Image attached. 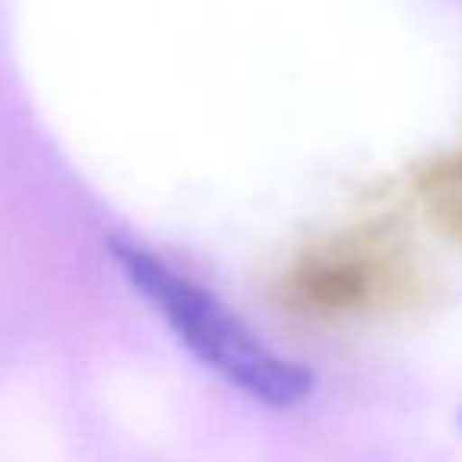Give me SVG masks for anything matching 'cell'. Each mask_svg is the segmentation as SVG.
<instances>
[{
    "label": "cell",
    "mask_w": 462,
    "mask_h": 462,
    "mask_svg": "<svg viewBox=\"0 0 462 462\" xmlns=\"http://www.w3.org/2000/svg\"><path fill=\"white\" fill-rule=\"evenodd\" d=\"M105 254L197 365L266 409H295L317 390L304 361L273 348L238 310L206 282L130 235H108Z\"/></svg>",
    "instance_id": "6da1fadb"
},
{
    "label": "cell",
    "mask_w": 462,
    "mask_h": 462,
    "mask_svg": "<svg viewBox=\"0 0 462 462\" xmlns=\"http://www.w3.org/2000/svg\"><path fill=\"white\" fill-rule=\"evenodd\" d=\"M437 199H443L447 209H453L462 218V159L449 171H440V178H437Z\"/></svg>",
    "instance_id": "7a4b0ae2"
},
{
    "label": "cell",
    "mask_w": 462,
    "mask_h": 462,
    "mask_svg": "<svg viewBox=\"0 0 462 462\" xmlns=\"http://www.w3.org/2000/svg\"><path fill=\"white\" fill-rule=\"evenodd\" d=\"M459 424H462V411H459Z\"/></svg>",
    "instance_id": "3957f363"
}]
</instances>
